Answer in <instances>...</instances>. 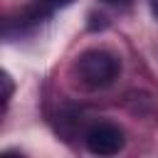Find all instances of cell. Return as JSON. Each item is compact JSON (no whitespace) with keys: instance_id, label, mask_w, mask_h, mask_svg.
<instances>
[{"instance_id":"6da1fadb","label":"cell","mask_w":158,"mask_h":158,"mask_svg":"<svg viewBox=\"0 0 158 158\" xmlns=\"http://www.w3.org/2000/svg\"><path fill=\"white\" fill-rule=\"evenodd\" d=\"M121 72V59L111 52V49H104V47H91V49H84L74 64H72V77L74 81L86 89V91H99V89H106L109 84L116 81Z\"/></svg>"},{"instance_id":"7a4b0ae2","label":"cell","mask_w":158,"mask_h":158,"mask_svg":"<svg viewBox=\"0 0 158 158\" xmlns=\"http://www.w3.org/2000/svg\"><path fill=\"white\" fill-rule=\"evenodd\" d=\"M84 143H86L89 153H94V156H116L118 151H123L126 136H123V131H121L116 123H111V121H99V123H94V126L86 131Z\"/></svg>"},{"instance_id":"3957f363","label":"cell","mask_w":158,"mask_h":158,"mask_svg":"<svg viewBox=\"0 0 158 158\" xmlns=\"http://www.w3.org/2000/svg\"><path fill=\"white\" fill-rule=\"evenodd\" d=\"M40 7H47V10H59V7H67L72 5L74 0H35Z\"/></svg>"},{"instance_id":"277c9868","label":"cell","mask_w":158,"mask_h":158,"mask_svg":"<svg viewBox=\"0 0 158 158\" xmlns=\"http://www.w3.org/2000/svg\"><path fill=\"white\" fill-rule=\"evenodd\" d=\"M2 86H5V91H2V106L7 109L10 96H12V79H10V74H2Z\"/></svg>"},{"instance_id":"5b68a950","label":"cell","mask_w":158,"mask_h":158,"mask_svg":"<svg viewBox=\"0 0 158 158\" xmlns=\"http://www.w3.org/2000/svg\"><path fill=\"white\" fill-rule=\"evenodd\" d=\"M151 12H153V17L158 20V0H151Z\"/></svg>"},{"instance_id":"8992f818","label":"cell","mask_w":158,"mask_h":158,"mask_svg":"<svg viewBox=\"0 0 158 158\" xmlns=\"http://www.w3.org/2000/svg\"><path fill=\"white\" fill-rule=\"evenodd\" d=\"M104 2H109V5H123V2H128V0H104Z\"/></svg>"}]
</instances>
